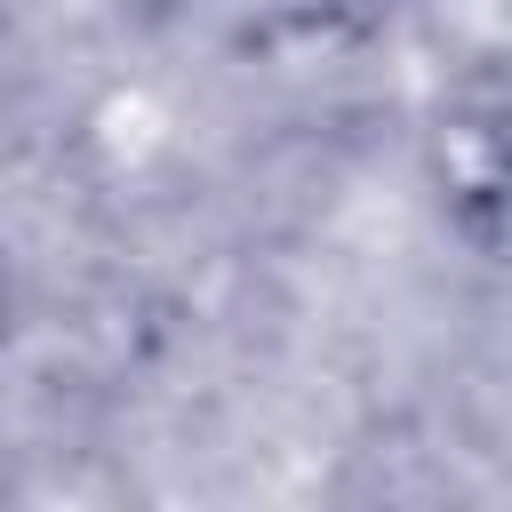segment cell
Returning a JSON list of instances; mask_svg holds the SVG:
<instances>
[{"label":"cell","mask_w":512,"mask_h":512,"mask_svg":"<svg viewBox=\"0 0 512 512\" xmlns=\"http://www.w3.org/2000/svg\"><path fill=\"white\" fill-rule=\"evenodd\" d=\"M0 328H8V320H0Z\"/></svg>","instance_id":"1"}]
</instances>
